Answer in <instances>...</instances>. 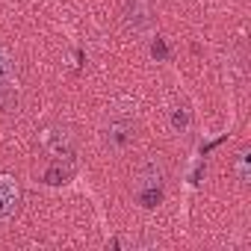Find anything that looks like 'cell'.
<instances>
[{
  "label": "cell",
  "mask_w": 251,
  "mask_h": 251,
  "mask_svg": "<svg viewBox=\"0 0 251 251\" xmlns=\"http://www.w3.org/2000/svg\"><path fill=\"white\" fill-rule=\"evenodd\" d=\"M160 177H163L160 163H157V160L145 163V169L139 172V189H142V186H160Z\"/></svg>",
  "instance_id": "cell-4"
},
{
  "label": "cell",
  "mask_w": 251,
  "mask_h": 251,
  "mask_svg": "<svg viewBox=\"0 0 251 251\" xmlns=\"http://www.w3.org/2000/svg\"><path fill=\"white\" fill-rule=\"evenodd\" d=\"M172 127H175L177 133H183V130L189 127V112H186V109H175V112H172Z\"/></svg>",
  "instance_id": "cell-6"
},
{
  "label": "cell",
  "mask_w": 251,
  "mask_h": 251,
  "mask_svg": "<svg viewBox=\"0 0 251 251\" xmlns=\"http://www.w3.org/2000/svg\"><path fill=\"white\" fill-rule=\"evenodd\" d=\"M139 201H142L145 210H154V207H160V201H163V189H160V186H142V189H139Z\"/></svg>",
  "instance_id": "cell-5"
},
{
  "label": "cell",
  "mask_w": 251,
  "mask_h": 251,
  "mask_svg": "<svg viewBox=\"0 0 251 251\" xmlns=\"http://www.w3.org/2000/svg\"><path fill=\"white\" fill-rule=\"evenodd\" d=\"M136 9H127V24L133 30H148L151 27V15H148V3L145 0H130Z\"/></svg>",
  "instance_id": "cell-3"
},
{
  "label": "cell",
  "mask_w": 251,
  "mask_h": 251,
  "mask_svg": "<svg viewBox=\"0 0 251 251\" xmlns=\"http://www.w3.org/2000/svg\"><path fill=\"white\" fill-rule=\"evenodd\" d=\"M151 53H154V59H166V56H169V48H166V42H163V39H157V42L151 45Z\"/></svg>",
  "instance_id": "cell-10"
},
{
  "label": "cell",
  "mask_w": 251,
  "mask_h": 251,
  "mask_svg": "<svg viewBox=\"0 0 251 251\" xmlns=\"http://www.w3.org/2000/svg\"><path fill=\"white\" fill-rule=\"evenodd\" d=\"M9 74H12L9 56H6V50H3V48H0V83H6V80H9Z\"/></svg>",
  "instance_id": "cell-8"
},
{
  "label": "cell",
  "mask_w": 251,
  "mask_h": 251,
  "mask_svg": "<svg viewBox=\"0 0 251 251\" xmlns=\"http://www.w3.org/2000/svg\"><path fill=\"white\" fill-rule=\"evenodd\" d=\"M18 198H21V192H18L15 177L12 175H0V219H9L15 213Z\"/></svg>",
  "instance_id": "cell-1"
},
{
  "label": "cell",
  "mask_w": 251,
  "mask_h": 251,
  "mask_svg": "<svg viewBox=\"0 0 251 251\" xmlns=\"http://www.w3.org/2000/svg\"><path fill=\"white\" fill-rule=\"evenodd\" d=\"M236 177H239L242 183H248V151H242V154H239V163H236Z\"/></svg>",
  "instance_id": "cell-7"
},
{
  "label": "cell",
  "mask_w": 251,
  "mask_h": 251,
  "mask_svg": "<svg viewBox=\"0 0 251 251\" xmlns=\"http://www.w3.org/2000/svg\"><path fill=\"white\" fill-rule=\"evenodd\" d=\"M45 145L53 151V157H68L71 154V136L62 130H48L45 133Z\"/></svg>",
  "instance_id": "cell-2"
},
{
  "label": "cell",
  "mask_w": 251,
  "mask_h": 251,
  "mask_svg": "<svg viewBox=\"0 0 251 251\" xmlns=\"http://www.w3.org/2000/svg\"><path fill=\"white\" fill-rule=\"evenodd\" d=\"M65 177H68V169H59V166H53V169L45 175V180H48V183H62Z\"/></svg>",
  "instance_id": "cell-9"
}]
</instances>
